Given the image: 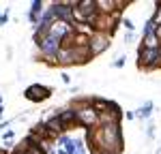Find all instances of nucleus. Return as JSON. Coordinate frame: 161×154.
<instances>
[{
    "label": "nucleus",
    "mask_w": 161,
    "mask_h": 154,
    "mask_svg": "<svg viewBox=\"0 0 161 154\" xmlns=\"http://www.w3.org/2000/svg\"><path fill=\"white\" fill-rule=\"evenodd\" d=\"M123 118H127V120H136V111H125Z\"/></svg>",
    "instance_id": "nucleus-23"
},
{
    "label": "nucleus",
    "mask_w": 161,
    "mask_h": 154,
    "mask_svg": "<svg viewBox=\"0 0 161 154\" xmlns=\"http://www.w3.org/2000/svg\"><path fill=\"white\" fill-rule=\"evenodd\" d=\"M69 92H71V94H77V92H80V86H71Z\"/></svg>",
    "instance_id": "nucleus-25"
},
{
    "label": "nucleus",
    "mask_w": 161,
    "mask_h": 154,
    "mask_svg": "<svg viewBox=\"0 0 161 154\" xmlns=\"http://www.w3.org/2000/svg\"><path fill=\"white\" fill-rule=\"evenodd\" d=\"M155 154H161V148H159V150H157V152H155Z\"/></svg>",
    "instance_id": "nucleus-29"
},
{
    "label": "nucleus",
    "mask_w": 161,
    "mask_h": 154,
    "mask_svg": "<svg viewBox=\"0 0 161 154\" xmlns=\"http://www.w3.org/2000/svg\"><path fill=\"white\" fill-rule=\"evenodd\" d=\"M150 22L155 24V28L161 26V0L155 2V11H153V15H150Z\"/></svg>",
    "instance_id": "nucleus-14"
},
{
    "label": "nucleus",
    "mask_w": 161,
    "mask_h": 154,
    "mask_svg": "<svg viewBox=\"0 0 161 154\" xmlns=\"http://www.w3.org/2000/svg\"><path fill=\"white\" fill-rule=\"evenodd\" d=\"M43 11H45V2H43V0H32V2H30V9H28V22L32 24V28H37V26H39Z\"/></svg>",
    "instance_id": "nucleus-8"
},
{
    "label": "nucleus",
    "mask_w": 161,
    "mask_h": 154,
    "mask_svg": "<svg viewBox=\"0 0 161 154\" xmlns=\"http://www.w3.org/2000/svg\"><path fill=\"white\" fill-rule=\"evenodd\" d=\"M75 120H77V126L86 128V131H92V128L99 126V114L88 105V107H82L75 111Z\"/></svg>",
    "instance_id": "nucleus-6"
},
{
    "label": "nucleus",
    "mask_w": 161,
    "mask_h": 154,
    "mask_svg": "<svg viewBox=\"0 0 161 154\" xmlns=\"http://www.w3.org/2000/svg\"><path fill=\"white\" fill-rule=\"evenodd\" d=\"M155 135H157V124H155V122H148V126H146V139L153 141Z\"/></svg>",
    "instance_id": "nucleus-16"
},
{
    "label": "nucleus",
    "mask_w": 161,
    "mask_h": 154,
    "mask_svg": "<svg viewBox=\"0 0 161 154\" xmlns=\"http://www.w3.org/2000/svg\"><path fill=\"white\" fill-rule=\"evenodd\" d=\"M110 47H112V37H108L105 32H95L88 38V56H90V60L99 58L101 54L108 51Z\"/></svg>",
    "instance_id": "nucleus-4"
},
{
    "label": "nucleus",
    "mask_w": 161,
    "mask_h": 154,
    "mask_svg": "<svg viewBox=\"0 0 161 154\" xmlns=\"http://www.w3.org/2000/svg\"><path fill=\"white\" fill-rule=\"evenodd\" d=\"M125 62H127V56H125V54H120L118 58H114V62H112V69H123Z\"/></svg>",
    "instance_id": "nucleus-18"
},
{
    "label": "nucleus",
    "mask_w": 161,
    "mask_h": 154,
    "mask_svg": "<svg viewBox=\"0 0 161 154\" xmlns=\"http://www.w3.org/2000/svg\"><path fill=\"white\" fill-rule=\"evenodd\" d=\"M58 154H67V152H64V150H58Z\"/></svg>",
    "instance_id": "nucleus-27"
},
{
    "label": "nucleus",
    "mask_w": 161,
    "mask_h": 154,
    "mask_svg": "<svg viewBox=\"0 0 161 154\" xmlns=\"http://www.w3.org/2000/svg\"><path fill=\"white\" fill-rule=\"evenodd\" d=\"M123 41H125V45H133L136 43V32H125Z\"/></svg>",
    "instance_id": "nucleus-20"
},
{
    "label": "nucleus",
    "mask_w": 161,
    "mask_h": 154,
    "mask_svg": "<svg viewBox=\"0 0 161 154\" xmlns=\"http://www.w3.org/2000/svg\"><path fill=\"white\" fill-rule=\"evenodd\" d=\"M4 116V105H0V118Z\"/></svg>",
    "instance_id": "nucleus-26"
},
{
    "label": "nucleus",
    "mask_w": 161,
    "mask_h": 154,
    "mask_svg": "<svg viewBox=\"0 0 161 154\" xmlns=\"http://www.w3.org/2000/svg\"><path fill=\"white\" fill-rule=\"evenodd\" d=\"M161 41L157 38L155 32H148V34H142V41H140V47L137 49H159Z\"/></svg>",
    "instance_id": "nucleus-11"
},
{
    "label": "nucleus",
    "mask_w": 161,
    "mask_h": 154,
    "mask_svg": "<svg viewBox=\"0 0 161 154\" xmlns=\"http://www.w3.org/2000/svg\"><path fill=\"white\" fill-rule=\"evenodd\" d=\"M11 122H13V120H0V131H2V128H7Z\"/></svg>",
    "instance_id": "nucleus-24"
},
{
    "label": "nucleus",
    "mask_w": 161,
    "mask_h": 154,
    "mask_svg": "<svg viewBox=\"0 0 161 154\" xmlns=\"http://www.w3.org/2000/svg\"><path fill=\"white\" fill-rule=\"evenodd\" d=\"M73 26L75 24H71V22H64V19H56L54 24L50 26V34L54 38H58V41H64V38L69 37V34H73Z\"/></svg>",
    "instance_id": "nucleus-7"
},
{
    "label": "nucleus",
    "mask_w": 161,
    "mask_h": 154,
    "mask_svg": "<svg viewBox=\"0 0 161 154\" xmlns=\"http://www.w3.org/2000/svg\"><path fill=\"white\" fill-rule=\"evenodd\" d=\"M155 111V103L153 101H146L142 107H137L136 109V120H148L150 116Z\"/></svg>",
    "instance_id": "nucleus-12"
},
{
    "label": "nucleus",
    "mask_w": 161,
    "mask_h": 154,
    "mask_svg": "<svg viewBox=\"0 0 161 154\" xmlns=\"http://www.w3.org/2000/svg\"><path fill=\"white\" fill-rule=\"evenodd\" d=\"M120 24L125 26V30H127V32H133V30H136V24H133L129 17H123V19H120Z\"/></svg>",
    "instance_id": "nucleus-19"
},
{
    "label": "nucleus",
    "mask_w": 161,
    "mask_h": 154,
    "mask_svg": "<svg viewBox=\"0 0 161 154\" xmlns=\"http://www.w3.org/2000/svg\"><path fill=\"white\" fill-rule=\"evenodd\" d=\"M56 114L60 118V122L64 124V128L69 131L71 126H77V120H75V111L71 107H64V109H56Z\"/></svg>",
    "instance_id": "nucleus-10"
},
{
    "label": "nucleus",
    "mask_w": 161,
    "mask_h": 154,
    "mask_svg": "<svg viewBox=\"0 0 161 154\" xmlns=\"http://www.w3.org/2000/svg\"><path fill=\"white\" fill-rule=\"evenodd\" d=\"M136 66L144 73L157 71L161 69V60H159V49H137V60Z\"/></svg>",
    "instance_id": "nucleus-3"
},
{
    "label": "nucleus",
    "mask_w": 161,
    "mask_h": 154,
    "mask_svg": "<svg viewBox=\"0 0 161 154\" xmlns=\"http://www.w3.org/2000/svg\"><path fill=\"white\" fill-rule=\"evenodd\" d=\"M24 154H47V152H45V150H43V148H41L39 143L30 141V143H28V148L24 150Z\"/></svg>",
    "instance_id": "nucleus-15"
},
{
    "label": "nucleus",
    "mask_w": 161,
    "mask_h": 154,
    "mask_svg": "<svg viewBox=\"0 0 161 154\" xmlns=\"http://www.w3.org/2000/svg\"><path fill=\"white\" fill-rule=\"evenodd\" d=\"M52 92H54V88H50V86H45V84H30L28 88L24 90V96H26V101H30V103H43V101H47L52 96Z\"/></svg>",
    "instance_id": "nucleus-5"
},
{
    "label": "nucleus",
    "mask_w": 161,
    "mask_h": 154,
    "mask_svg": "<svg viewBox=\"0 0 161 154\" xmlns=\"http://www.w3.org/2000/svg\"><path fill=\"white\" fill-rule=\"evenodd\" d=\"M60 79H62V84H67V86L71 84V75H69V73H64V71L60 73Z\"/></svg>",
    "instance_id": "nucleus-22"
},
{
    "label": "nucleus",
    "mask_w": 161,
    "mask_h": 154,
    "mask_svg": "<svg viewBox=\"0 0 161 154\" xmlns=\"http://www.w3.org/2000/svg\"><path fill=\"white\" fill-rule=\"evenodd\" d=\"M7 24H9V9H4L0 13V26H7Z\"/></svg>",
    "instance_id": "nucleus-21"
},
{
    "label": "nucleus",
    "mask_w": 161,
    "mask_h": 154,
    "mask_svg": "<svg viewBox=\"0 0 161 154\" xmlns=\"http://www.w3.org/2000/svg\"><path fill=\"white\" fill-rule=\"evenodd\" d=\"M58 66H77V64H88L90 56H88V47H60L56 54Z\"/></svg>",
    "instance_id": "nucleus-2"
},
{
    "label": "nucleus",
    "mask_w": 161,
    "mask_h": 154,
    "mask_svg": "<svg viewBox=\"0 0 161 154\" xmlns=\"http://www.w3.org/2000/svg\"><path fill=\"white\" fill-rule=\"evenodd\" d=\"M86 143L90 154H123L125 139L120 122L99 124L92 131H86Z\"/></svg>",
    "instance_id": "nucleus-1"
},
{
    "label": "nucleus",
    "mask_w": 161,
    "mask_h": 154,
    "mask_svg": "<svg viewBox=\"0 0 161 154\" xmlns=\"http://www.w3.org/2000/svg\"><path fill=\"white\" fill-rule=\"evenodd\" d=\"M0 139H2V143H13V139H15V131H13V128H9V131H4Z\"/></svg>",
    "instance_id": "nucleus-17"
},
{
    "label": "nucleus",
    "mask_w": 161,
    "mask_h": 154,
    "mask_svg": "<svg viewBox=\"0 0 161 154\" xmlns=\"http://www.w3.org/2000/svg\"><path fill=\"white\" fill-rule=\"evenodd\" d=\"M108 105H110V99H101V96H90V107L97 111V114H105L108 111Z\"/></svg>",
    "instance_id": "nucleus-13"
},
{
    "label": "nucleus",
    "mask_w": 161,
    "mask_h": 154,
    "mask_svg": "<svg viewBox=\"0 0 161 154\" xmlns=\"http://www.w3.org/2000/svg\"><path fill=\"white\" fill-rule=\"evenodd\" d=\"M50 7H52V11L56 13V19H64V22L73 24V19H71V4L69 2H52Z\"/></svg>",
    "instance_id": "nucleus-9"
},
{
    "label": "nucleus",
    "mask_w": 161,
    "mask_h": 154,
    "mask_svg": "<svg viewBox=\"0 0 161 154\" xmlns=\"http://www.w3.org/2000/svg\"><path fill=\"white\" fill-rule=\"evenodd\" d=\"M159 60H161V45H159Z\"/></svg>",
    "instance_id": "nucleus-28"
}]
</instances>
